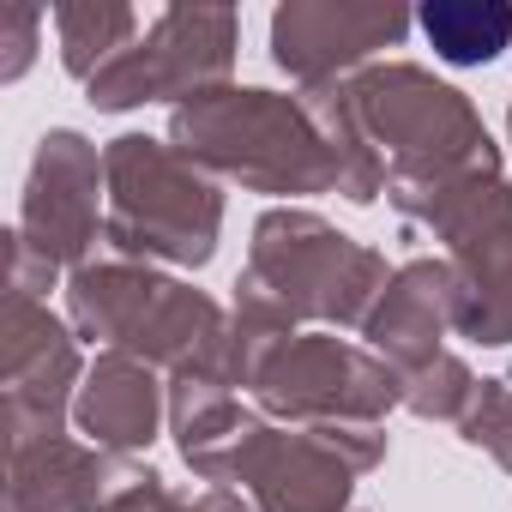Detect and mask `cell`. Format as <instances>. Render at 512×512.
Here are the masks:
<instances>
[{
  "label": "cell",
  "mask_w": 512,
  "mask_h": 512,
  "mask_svg": "<svg viewBox=\"0 0 512 512\" xmlns=\"http://www.w3.org/2000/svg\"><path fill=\"white\" fill-rule=\"evenodd\" d=\"M458 434L470 446H482L500 470H512V380H482L464 422H458Z\"/></svg>",
  "instance_id": "cell-18"
},
{
  "label": "cell",
  "mask_w": 512,
  "mask_h": 512,
  "mask_svg": "<svg viewBox=\"0 0 512 512\" xmlns=\"http://www.w3.org/2000/svg\"><path fill=\"white\" fill-rule=\"evenodd\" d=\"M169 145L247 193H344L356 205L386 193V157L368 145L344 85L302 97L217 85L169 115Z\"/></svg>",
  "instance_id": "cell-1"
},
{
  "label": "cell",
  "mask_w": 512,
  "mask_h": 512,
  "mask_svg": "<svg viewBox=\"0 0 512 512\" xmlns=\"http://www.w3.org/2000/svg\"><path fill=\"white\" fill-rule=\"evenodd\" d=\"M506 133H512V103H506Z\"/></svg>",
  "instance_id": "cell-21"
},
{
  "label": "cell",
  "mask_w": 512,
  "mask_h": 512,
  "mask_svg": "<svg viewBox=\"0 0 512 512\" xmlns=\"http://www.w3.org/2000/svg\"><path fill=\"white\" fill-rule=\"evenodd\" d=\"M350 109L368 145L386 157V199H416L470 175H500V145L488 139L476 103L410 61L356 73Z\"/></svg>",
  "instance_id": "cell-2"
},
{
  "label": "cell",
  "mask_w": 512,
  "mask_h": 512,
  "mask_svg": "<svg viewBox=\"0 0 512 512\" xmlns=\"http://www.w3.org/2000/svg\"><path fill=\"white\" fill-rule=\"evenodd\" d=\"M0 416H7V452L37 446V440H61V422L73 410V386L79 380V344L73 332L49 314L43 296H19L7 290V314H0Z\"/></svg>",
  "instance_id": "cell-9"
},
{
  "label": "cell",
  "mask_w": 512,
  "mask_h": 512,
  "mask_svg": "<svg viewBox=\"0 0 512 512\" xmlns=\"http://www.w3.org/2000/svg\"><path fill=\"white\" fill-rule=\"evenodd\" d=\"M241 284L253 296H266L272 308H284L296 326L320 320V326H368L374 302L392 284V266L374 247L338 235L320 211H266L253 223V247H247V272Z\"/></svg>",
  "instance_id": "cell-4"
},
{
  "label": "cell",
  "mask_w": 512,
  "mask_h": 512,
  "mask_svg": "<svg viewBox=\"0 0 512 512\" xmlns=\"http://www.w3.org/2000/svg\"><path fill=\"white\" fill-rule=\"evenodd\" d=\"M452 332V266L446 260H410L392 272L386 296L374 302L362 338L374 356H386L398 374H416L440 356V338Z\"/></svg>",
  "instance_id": "cell-13"
},
{
  "label": "cell",
  "mask_w": 512,
  "mask_h": 512,
  "mask_svg": "<svg viewBox=\"0 0 512 512\" xmlns=\"http://www.w3.org/2000/svg\"><path fill=\"white\" fill-rule=\"evenodd\" d=\"M121 512H253L235 488H205V494H175L163 476H151Z\"/></svg>",
  "instance_id": "cell-19"
},
{
  "label": "cell",
  "mask_w": 512,
  "mask_h": 512,
  "mask_svg": "<svg viewBox=\"0 0 512 512\" xmlns=\"http://www.w3.org/2000/svg\"><path fill=\"white\" fill-rule=\"evenodd\" d=\"M103 241L121 260H163V266H205L223 235V193L217 181L181 157L163 139L145 133H121L103 151Z\"/></svg>",
  "instance_id": "cell-3"
},
{
  "label": "cell",
  "mask_w": 512,
  "mask_h": 512,
  "mask_svg": "<svg viewBox=\"0 0 512 512\" xmlns=\"http://www.w3.org/2000/svg\"><path fill=\"white\" fill-rule=\"evenodd\" d=\"M0 31H7V61H0V79H19L37 55V31H43V13H7L0 19Z\"/></svg>",
  "instance_id": "cell-20"
},
{
  "label": "cell",
  "mask_w": 512,
  "mask_h": 512,
  "mask_svg": "<svg viewBox=\"0 0 512 512\" xmlns=\"http://www.w3.org/2000/svg\"><path fill=\"white\" fill-rule=\"evenodd\" d=\"M235 43H241V19L229 7H169L85 91L109 115L115 109H139V103H175L181 109V103L229 85Z\"/></svg>",
  "instance_id": "cell-8"
},
{
  "label": "cell",
  "mask_w": 512,
  "mask_h": 512,
  "mask_svg": "<svg viewBox=\"0 0 512 512\" xmlns=\"http://www.w3.org/2000/svg\"><path fill=\"white\" fill-rule=\"evenodd\" d=\"M392 211L446 241L452 332L470 344H512V181L470 175L416 199H392Z\"/></svg>",
  "instance_id": "cell-5"
},
{
  "label": "cell",
  "mask_w": 512,
  "mask_h": 512,
  "mask_svg": "<svg viewBox=\"0 0 512 512\" xmlns=\"http://www.w3.org/2000/svg\"><path fill=\"white\" fill-rule=\"evenodd\" d=\"M55 37H61V67L91 85L115 55L133 49L139 13L115 7V0H67V7H55Z\"/></svg>",
  "instance_id": "cell-16"
},
{
  "label": "cell",
  "mask_w": 512,
  "mask_h": 512,
  "mask_svg": "<svg viewBox=\"0 0 512 512\" xmlns=\"http://www.w3.org/2000/svg\"><path fill=\"white\" fill-rule=\"evenodd\" d=\"M97 187H109L97 145L85 133H73V127L43 133L31 181H25V211H19L13 235L55 272L61 266H73V272L91 266L85 253H91V241L103 229V211H109V193H97Z\"/></svg>",
  "instance_id": "cell-10"
},
{
  "label": "cell",
  "mask_w": 512,
  "mask_h": 512,
  "mask_svg": "<svg viewBox=\"0 0 512 512\" xmlns=\"http://www.w3.org/2000/svg\"><path fill=\"white\" fill-rule=\"evenodd\" d=\"M157 470L133 464L127 452L79 446V440H37L7 452V512H121Z\"/></svg>",
  "instance_id": "cell-12"
},
{
  "label": "cell",
  "mask_w": 512,
  "mask_h": 512,
  "mask_svg": "<svg viewBox=\"0 0 512 512\" xmlns=\"http://www.w3.org/2000/svg\"><path fill=\"white\" fill-rule=\"evenodd\" d=\"M73 422L91 446L103 452H139L157 440V422H163V386H157V368L127 356V350H103L73 398Z\"/></svg>",
  "instance_id": "cell-14"
},
{
  "label": "cell",
  "mask_w": 512,
  "mask_h": 512,
  "mask_svg": "<svg viewBox=\"0 0 512 512\" xmlns=\"http://www.w3.org/2000/svg\"><path fill=\"white\" fill-rule=\"evenodd\" d=\"M416 25L446 67H488L512 49V7L506 0H428L416 13Z\"/></svg>",
  "instance_id": "cell-15"
},
{
  "label": "cell",
  "mask_w": 512,
  "mask_h": 512,
  "mask_svg": "<svg viewBox=\"0 0 512 512\" xmlns=\"http://www.w3.org/2000/svg\"><path fill=\"white\" fill-rule=\"evenodd\" d=\"M380 458V428H272L253 416L217 488H247L260 512H344L356 476H368Z\"/></svg>",
  "instance_id": "cell-6"
},
{
  "label": "cell",
  "mask_w": 512,
  "mask_h": 512,
  "mask_svg": "<svg viewBox=\"0 0 512 512\" xmlns=\"http://www.w3.org/2000/svg\"><path fill=\"white\" fill-rule=\"evenodd\" d=\"M476 386H482V380H476L452 350H440L434 362H422L416 374H404V410H416L422 422H464Z\"/></svg>",
  "instance_id": "cell-17"
},
{
  "label": "cell",
  "mask_w": 512,
  "mask_h": 512,
  "mask_svg": "<svg viewBox=\"0 0 512 512\" xmlns=\"http://www.w3.org/2000/svg\"><path fill=\"white\" fill-rule=\"evenodd\" d=\"M410 37L404 7H362V0H290L272 13V61L302 85H350V73H368V55L398 49Z\"/></svg>",
  "instance_id": "cell-11"
},
{
  "label": "cell",
  "mask_w": 512,
  "mask_h": 512,
  "mask_svg": "<svg viewBox=\"0 0 512 512\" xmlns=\"http://www.w3.org/2000/svg\"><path fill=\"white\" fill-rule=\"evenodd\" d=\"M253 398L290 428H380V416L404 404V374L362 344L296 332L253 380Z\"/></svg>",
  "instance_id": "cell-7"
}]
</instances>
